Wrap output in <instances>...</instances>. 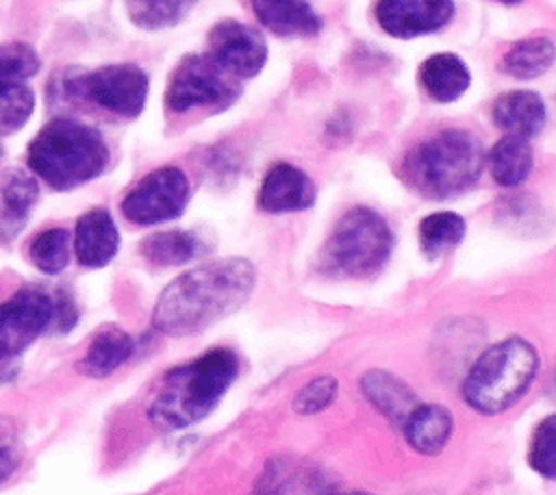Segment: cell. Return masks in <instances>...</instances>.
Masks as SVG:
<instances>
[{
    "instance_id": "cell-1",
    "label": "cell",
    "mask_w": 556,
    "mask_h": 495,
    "mask_svg": "<svg viewBox=\"0 0 556 495\" xmlns=\"http://www.w3.org/2000/svg\"><path fill=\"white\" fill-rule=\"evenodd\" d=\"M254 282V265L245 258L206 261L163 289L154 304L152 323L172 337L200 332L235 313L250 297Z\"/></svg>"
},
{
    "instance_id": "cell-2",
    "label": "cell",
    "mask_w": 556,
    "mask_h": 495,
    "mask_svg": "<svg viewBox=\"0 0 556 495\" xmlns=\"http://www.w3.org/2000/svg\"><path fill=\"white\" fill-rule=\"evenodd\" d=\"M237 373L239 360L228 347H213L200 358L169 369L150 402V421L163 430L202 421L219 404Z\"/></svg>"
},
{
    "instance_id": "cell-3",
    "label": "cell",
    "mask_w": 556,
    "mask_h": 495,
    "mask_svg": "<svg viewBox=\"0 0 556 495\" xmlns=\"http://www.w3.org/2000/svg\"><path fill=\"white\" fill-rule=\"evenodd\" d=\"M106 163L109 148L102 135L67 117L48 122L28 145L33 174L56 191H70L98 178Z\"/></svg>"
},
{
    "instance_id": "cell-4",
    "label": "cell",
    "mask_w": 556,
    "mask_h": 495,
    "mask_svg": "<svg viewBox=\"0 0 556 495\" xmlns=\"http://www.w3.org/2000/svg\"><path fill=\"white\" fill-rule=\"evenodd\" d=\"M484 163L480 141L467 130L452 128L419 143L404 161V176L419 195L447 200L471 189Z\"/></svg>"
},
{
    "instance_id": "cell-5",
    "label": "cell",
    "mask_w": 556,
    "mask_h": 495,
    "mask_svg": "<svg viewBox=\"0 0 556 495\" xmlns=\"http://www.w3.org/2000/svg\"><path fill=\"white\" fill-rule=\"evenodd\" d=\"M536 369L539 354L532 343L519 337L504 339L473 363L463 382V397L473 410L497 415L530 389Z\"/></svg>"
},
{
    "instance_id": "cell-6",
    "label": "cell",
    "mask_w": 556,
    "mask_h": 495,
    "mask_svg": "<svg viewBox=\"0 0 556 495\" xmlns=\"http://www.w3.org/2000/svg\"><path fill=\"white\" fill-rule=\"evenodd\" d=\"M76 308L65 293L24 287L0 304V365H9L33 341L52 330H72Z\"/></svg>"
},
{
    "instance_id": "cell-7",
    "label": "cell",
    "mask_w": 556,
    "mask_h": 495,
    "mask_svg": "<svg viewBox=\"0 0 556 495\" xmlns=\"http://www.w3.org/2000/svg\"><path fill=\"white\" fill-rule=\"evenodd\" d=\"M391 250L393 232L389 224L376 211L354 206L334 224L324 245V263L337 274L363 278L380 271Z\"/></svg>"
},
{
    "instance_id": "cell-8",
    "label": "cell",
    "mask_w": 556,
    "mask_h": 495,
    "mask_svg": "<svg viewBox=\"0 0 556 495\" xmlns=\"http://www.w3.org/2000/svg\"><path fill=\"white\" fill-rule=\"evenodd\" d=\"M239 89L235 76L226 72L211 54L185 56L169 76L165 104L174 113H187L204 106H228Z\"/></svg>"
},
{
    "instance_id": "cell-9",
    "label": "cell",
    "mask_w": 556,
    "mask_h": 495,
    "mask_svg": "<svg viewBox=\"0 0 556 495\" xmlns=\"http://www.w3.org/2000/svg\"><path fill=\"white\" fill-rule=\"evenodd\" d=\"M189 200V180L178 167H159L143 176L122 202V213L137 226L176 219Z\"/></svg>"
},
{
    "instance_id": "cell-10",
    "label": "cell",
    "mask_w": 556,
    "mask_h": 495,
    "mask_svg": "<svg viewBox=\"0 0 556 495\" xmlns=\"http://www.w3.org/2000/svg\"><path fill=\"white\" fill-rule=\"evenodd\" d=\"M74 91L122 117H137L148 98V76L130 63L104 65L72 82Z\"/></svg>"
},
{
    "instance_id": "cell-11",
    "label": "cell",
    "mask_w": 556,
    "mask_h": 495,
    "mask_svg": "<svg viewBox=\"0 0 556 495\" xmlns=\"http://www.w3.org/2000/svg\"><path fill=\"white\" fill-rule=\"evenodd\" d=\"M211 56L232 76H256L267 61V46L261 33L235 20H222L208 35Z\"/></svg>"
},
{
    "instance_id": "cell-12",
    "label": "cell",
    "mask_w": 556,
    "mask_h": 495,
    "mask_svg": "<svg viewBox=\"0 0 556 495\" xmlns=\"http://www.w3.org/2000/svg\"><path fill=\"white\" fill-rule=\"evenodd\" d=\"M454 13V0H378L376 20L384 33L400 39L443 28Z\"/></svg>"
},
{
    "instance_id": "cell-13",
    "label": "cell",
    "mask_w": 556,
    "mask_h": 495,
    "mask_svg": "<svg viewBox=\"0 0 556 495\" xmlns=\"http://www.w3.org/2000/svg\"><path fill=\"white\" fill-rule=\"evenodd\" d=\"M317 198L313 180L291 163H276L258 189V206L267 213H295L311 208Z\"/></svg>"
},
{
    "instance_id": "cell-14",
    "label": "cell",
    "mask_w": 556,
    "mask_h": 495,
    "mask_svg": "<svg viewBox=\"0 0 556 495\" xmlns=\"http://www.w3.org/2000/svg\"><path fill=\"white\" fill-rule=\"evenodd\" d=\"M74 252L85 267H104L113 261L119 245V232L109 211L91 208L76 221Z\"/></svg>"
},
{
    "instance_id": "cell-15",
    "label": "cell",
    "mask_w": 556,
    "mask_h": 495,
    "mask_svg": "<svg viewBox=\"0 0 556 495\" xmlns=\"http://www.w3.org/2000/svg\"><path fill=\"white\" fill-rule=\"evenodd\" d=\"M493 122L506 132L530 139L539 135L547 122V111L539 93L534 91H508L502 93L491 109Z\"/></svg>"
},
{
    "instance_id": "cell-16",
    "label": "cell",
    "mask_w": 556,
    "mask_h": 495,
    "mask_svg": "<svg viewBox=\"0 0 556 495\" xmlns=\"http://www.w3.org/2000/svg\"><path fill=\"white\" fill-rule=\"evenodd\" d=\"M258 22L280 37H311L319 33L321 17L308 0H252Z\"/></svg>"
},
{
    "instance_id": "cell-17",
    "label": "cell",
    "mask_w": 556,
    "mask_h": 495,
    "mask_svg": "<svg viewBox=\"0 0 556 495\" xmlns=\"http://www.w3.org/2000/svg\"><path fill=\"white\" fill-rule=\"evenodd\" d=\"M452 412L439 404H419L404 421V436L419 454H439L452 436Z\"/></svg>"
},
{
    "instance_id": "cell-18",
    "label": "cell",
    "mask_w": 556,
    "mask_h": 495,
    "mask_svg": "<svg viewBox=\"0 0 556 495\" xmlns=\"http://www.w3.org/2000/svg\"><path fill=\"white\" fill-rule=\"evenodd\" d=\"M419 80L426 93L437 102H454L467 91L471 76L460 56L452 52H439L421 63Z\"/></svg>"
},
{
    "instance_id": "cell-19",
    "label": "cell",
    "mask_w": 556,
    "mask_h": 495,
    "mask_svg": "<svg viewBox=\"0 0 556 495\" xmlns=\"http://www.w3.org/2000/svg\"><path fill=\"white\" fill-rule=\"evenodd\" d=\"M361 389L369 404L376 406L384 417H389L395 423L406 421L410 410L417 406L415 393L408 389V384H404L397 376L382 369L367 371L361 378Z\"/></svg>"
},
{
    "instance_id": "cell-20",
    "label": "cell",
    "mask_w": 556,
    "mask_h": 495,
    "mask_svg": "<svg viewBox=\"0 0 556 495\" xmlns=\"http://www.w3.org/2000/svg\"><path fill=\"white\" fill-rule=\"evenodd\" d=\"M135 352V341L122 328H102L83 356V371L91 378H104L122 367Z\"/></svg>"
},
{
    "instance_id": "cell-21",
    "label": "cell",
    "mask_w": 556,
    "mask_h": 495,
    "mask_svg": "<svg viewBox=\"0 0 556 495\" xmlns=\"http://www.w3.org/2000/svg\"><path fill=\"white\" fill-rule=\"evenodd\" d=\"M491 176L502 187L521 185L532 169V148L528 139L517 135L502 137L486 154Z\"/></svg>"
},
{
    "instance_id": "cell-22",
    "label": "cell",
    "mask_w": 556,
    "mask_h": 495,
    "mask_svg": "<svg viewBox=\"0 0 556 495\" xmlns=\"http://www.w3.org/2000/svg\"><path fill=\"white\" fill-rule=\"evenodd\" d=\"M556 50L547 37H528L513 43L502 56V69L519 80H530L547 72Z\"/></svg>"
},
{
    "instance_id": "cell-23",
    "label": "cell",
    "mask_w": 556,
    "mask_h": 495,
    "mask_svg": "<svg viewBox=\"0 0 556 495\" xmlns=\"http://www.w3.org/2000/svg\"><path fill=\"white\" fill-rule=\"evenodd\" d=\"M200 239L187 230H163L146 237L139 245L141 256L159 267L182 265L200 254Z\"/></svg>"
},
{
    "instance_id": "cell-24",
    "label": "cell",
    "mask_w": 556,
    "mask_h": 495,
    "mask_svg": "<svg viewBox=\"0 0 556 495\" xmlns=\"http://www.w3.org/2000/svg\"><path fill=\"white\" fill-rule=\"evenodd\" d=\"M465 219L452 211H439L421 219L419 245L428 258H439L456 248L465 237Z\"/></svg>"
},
{
    "instance_id": "cell-25",
    "label": "cell",
    "mask_w": 556,
    "mask_h": 495,
    "mask_svg": "<svg viewBox=\"0 0 556 495\" xmlns=\"http://www.w3.org/2000/svg\"><path fill=\"white\" fill-rule=\"evenodd\" d=\"M72 234L65 228H46L33 237L28 256L30 263L43 274H59L70 265L72 258Z\"/></svg>"
},
{
    "instance_id": "cell-26",
    "label": "cell",
    "mask_w": 556,
    "mask_h": 495,
    "mask_svg": "<svg viewBox=\"0 0 556 495\" xmlns=\"http://www.w3.org/2000/svg\"><path fill=\"white\" fill-rule=\"evenodd\" d=\"M195 4V0H126L130 20L148 30L178 24Z\"/></svg>"
},
{
    "instance_id": "cell-27",
    "label": "cell",
    "mask_w": 556,
    "mask_h": 495,
    "mask_svg": "<svg viewBox=\"0 0 556 495\" xmlns=\"http://www.w3.org/2000/svg\"><path fill=\"white\" fill-rule=\"evenodd\" d=\"M37 195L39 189L30 174L22 169H9L0 185V202L4 217L20 226V221L28 215L30 206L37 202Z\"/></svg>"
},
{
    "instance_id": "cell-28",
    "label": "cell",
    "mask_w": 556,
    "mask_h": 495,
    "mask_svg": "<svg viewBox=\"0 0 556 495\" xmlns=\"http://www.w3.org/2000/svg\"><path fill=\"white\" fill-rule=\"evenodd\" d=\"M35 109V93L26 82L0 87V135L20 130Z\"/></svg>"
},
{
    "instance_id": "cell-29",
    "label": "cell",
    "mask_w": 556,
    "mask_h": 495,
    "mask_svg": "<svg viewBox=\"0 0 556 495\" xmlns=\"http://www.w3.org/2000/svg\"><path fill=\"white\" fill-rule=\"evenodd\" d=\"M39 72V56L28 43L11 41L0 46V87L26 82Z\"/></svg>"
},
{
    "instance_id": "cell-30",
    "label": "cell",
    "mask_w": 556,
    "mask_h": 495,
    "mask_svg": "<svg viewBox=\"0 0 556 495\" xmlns=\"http://www.w3.org/2000/svg\"><path fill=\"white\" fill-rule=\"evenodd\" d=\"M528 462L543 478H556V412L547 415L534 428L528 447Z\"/></svg>"
},
{
    "instance_id": "cell-31",
    "label": "cell",
    "mask_w": 556,
    "mask_h": 495,
    "mask_svg": "<svg viewBox=\"0 0 556 495\" xmlns=\"http://www.w3.org/2000/svg\"><path fill=\"white\" fill-rule=\"evenodd\" d=\"M337 380L332 376H315L311 378L293 399V408L300 415H317L328 408L337 395Z\"/></svg>"
},
{
    "instance_id": "cell-32",
    "label": "cell",
    "mask_w": 556,
    "mask_h": 495,
    "mask_svg": "<svg viewBox=\"0 0 556 495\" xmlns=\"http://www.w3.org/2000/svg\"><path fill=\"white\" fill-rule=\"evenodd\" d=\"M15 469H17L15 456L9 449H0V484H4Z\"/></svg>"
},
{
    "instance_id": "cell-33",
    "label": "cell",
    "mask_w": 556,
    "mask_h": 495,
    "mask_svg": "<svg viewBox=\"0 0 556 495\" xmlns=\"http://www.w3.org/2000/svg\"><path fill=\"white\" fill-rule=\"evenodd\" d=\"M495 2H502V4H519L521 0H495Z\"/></svg>"
}]
</instances>
